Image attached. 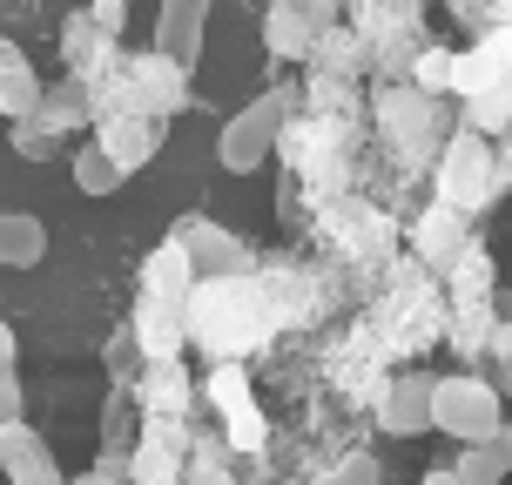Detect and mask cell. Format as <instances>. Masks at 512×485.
Here are the masks:
<instances>
[{"label":"cell","instance_id":"603a6c76","mask_svg":"<svg viewBox=\"0 0 512 485\" xmlns=\"http://www.w3.org/2000/svg\"><path fill=\"white\" fill-rule=\"evenodd\" d=\"M122 182H128V176L108 162L102 149H95V142H81V149H75V189H81V196H115Z\"/></svg>","mask_w":512,"mask_h":485},{"label":"cell","instance_id":"f1b7e54d","mask_svg":"<svg viewBox=\"0 0 512 485\" xmlns=\"http://www.w3.org/2000/svg\"><path fill=\"white\" fill-rule=\"evenodd\" d=\"M21 411H27V398H21V378H14V371H0V425H14Z\"/></svg>","mask_w":512,"mask_h":485},{"label":"cell","instance_id":"4fadbf2b","mask_svg":"<svg viewBox=\"0 0 512 485\" xmlns=\"http://www.w3.org/2000/svg\"><path fill=\"white\" fill-rule=\"evenodd\" d=\"M61 61H68V75H81V81H108L115 61H122V41H108L102 27H95V14L75 7V14L61 21Z\"/></svg>","mask_w":512,"mask_h":485},{"label":"cell","instance_id":"d6986e66","mask_svg":"<svg viewBox=\"0 0 512 485\" xmlns=\"http://www.w3.org/2000/svg\"><path fill=\"white\" fill-rule=\"evenodd\" d=\"M34 115L54 128V135H68V128H88L95 122V81L81 75H61L54 88H41V102H34Z\"/></svg>","mask_w":512,"mask_h":485},{"label":"cell","instance_id":"2e32d148","mask_svg":"<svg viewBox=\"0 0 512 485\" xmlns=\"http://www.w3.org/2000/svg\"><path fill=\"white\" fill-rule=\"evenodd\" d=\"M189 290H196V270H189V256L162 236V243L149 250V263H142V297L182 317V310H189Z\"/></svg>","mask_w":512,"mask_h":485},{"label":"cell","instance_id":"d4e9b609","mask_svg":"<svg viewBox=\"0 0 512 485\" xmlns=\"http://www.w3.org/2000/svg\"><path fill=\"white\" fill-rule=\"evenodd\" d=\"M7 135H14V155H27V162H48V155L61 149V135H54L41 115H21V122H7Z\"/></svg>","mask_w":512,"mask_h":485},{"label":"cell","instance_id":"6da1fadb","mask_svg":"<svg viewBox=\"0 0 512 485\" xmlns=\"http://www.w3.org/2000/svg\"><path fill=\"white\" fill-rule=\"evenodd\" d=\"M277 331L270 324V297L256 277H203L189 290V310H182V337L209 351V358H243L263 337Z\"/></svg>","mask_w":512,"mask_h":485},{"label":"cell","instance_id":"277c9868","mask_svg":"<svg viewBox=\"0 0 512 485\" xmlns=\"http://www.w3.org/2000/svg\"><path fill=\"white\" fill-rule=\"evenodd\" d=\"M452 317H445V337H452V351H459V358H479V351H486V337H492V317H499V304H492V297H499V277H492V256L479 250V243H472V250L459 256V270H452Z\"/></svg>","mask_w":512,"mask_h":485},{"label":"cell","instance_id":"5bb4252c","mask_svg":"<svg viewBox=\"0 0 512 485\" xmlns=\"http://www.w3.org/2000/svg\"><path fill=\"white\" fill-rule=\"evenodd\" d=\"M0 479L7 485H61V465H54L48 438L34 432L27 418L0 425Z\"/></svg>","mask_w":512,"mask_h":485},{"label":"cell","instance_id":"44dd1931","mask_svg":"<svg viewBox=\"0 0 512 485\" xmlns=\"http://www.w3.org/2000/svg\"><path fill=\"white\" fill-rule=\"evenodd\" d=\"M512 122V81H486L479 95H465V128H479V135H499Z\"/></svg>","mask_w":512,"mask_h":485},{"label":"cell","instance_id":"e575fe53","mask_svg":"<svg viewBox=\"0 0 512 485\" xmlns=\"http://www.w3.org/2000/svg\"><path fill=\"white\" fill-rule=\"evenodd\" d=\"M506 14H512V0H506Z\"/></svg>","mask_w":512,"mask_h":485},{"label":"cell","instance_id":"1f68e13d","mask_svg":"<svg viewBox=\"0 0 512 485\" xmlns=\"http://www.w3.org/2000/svg\"><path fill=\"white\" fill-rule=\"evenodd\" d=\"M61 485H115V479H108L102 465H95V472H81V479H61Z\"/></svg>","mask_w":512,"mask_h":485},{"label":"cell","instance_id":"e0dca14e","mask_svg":"<svg viewBox=\"0 0 512 485\" xmlns=\"http://www.w3.org/2000/svg\"><path fill=\"white\" fill-rule=\"evenodd\" d=\"M452 479L459 485H506L512 479V418H499V432L465 445L459 459H452Z\"/></svg>","mask_w":512,"mask_h":485},{"label":"cell","instance_id":"30bf717a","mask_svg":"<svg viewBox=\"0 0 512 485\" xmlns=\"http://www.w3.org/2000/svg\"><path fill=\"white\" fill-rule=\"evenodd\" d=\"M182 459H189V432H182V418H149L142 438L128 445V472H135L142 485H176Z\"/></svg>","mask_w":512,"mask_h":485},{"label":"cell","instance_id":"4316f807","mask_svg":"<svg viewBox=\"0 0 512 485\" xmlns=\"http://www.w3.org/2000/svg\"><path fill=\"white\" fill-rule=\"evenodd\" d=\"M88 14H95V27H102L108 41H122V27H128V0H88Z\"/></svg>","mask_w":512,"mask_h":485},{"label":"cell","instance_id":"f546056e","mask_svg":"<svg viewBox=\"0 0 512 485\" xmlns=\"http://www.w3.org/2000/svg\"><path fill=\"white\" fill-rule=\"evenodd\" d=\"M492 169H499V189H506V182H512V122L492 135Z\"/></svg>","mask_w":512,"mask_h":485},{"label":"cell","instance_id":"d6a6232c","mask_svg":"<svg viewBox=\"0 0 512 485\" xmlns=\"http://www.w3.org/2000/svg\"><path fill=\"white\" fill-rule=\"evenodd\" d=\"M418 485H459V479H452V465H438V472H425Z\"/></svg>","mask_w":512,"mask_h":485},{"label":"cell","instance_id":"8fae6325","mask_svg":"<svg viewBox=\"0 0 512 485\" xmlns=\"http://www.w3.org/2000/svg\"><path fill=\"white\" fill-rule=\"evenodd\" d=\"M209 14H216V0H162V7H155V54H169L176 68L196 75Z\"/></svg>","mask_w":512,"mask_h":485},{"label":"cell","instance_id":"8992f818","mask_svg":"<svg viewBox=\"0 0 512 485\" xmlns=\"http://www.w3.org/2000/svg\"><path fill=\"white\" fill-rule=\"evenodd\" d=\"M499 418H506V398L492 391L479 371H459V378H432V432L459 438V445H472V438L499 432Z\"/></svg>","mask_w":512,"mask_h":485},{"label":"cell","instance_id":"cb8c5ba5","mask_svg":"<svg viewBox=\"0 0 512 485\" xmlns=\"http://www.w3.org/2000/svg\"><path fill=\"white\" fill-rule=\"evenodd\" d=\"M452 68H459V54L452 48H425L411 61V88H425V95H452Z\"/></svg>","mask_w":512,"mask_h":485},{"label":"cell","instance_id":"ba28073f","mask_svg":"<svg viewBox=\"0 0 512 485\" xmlns=\"http://www.w3.org/2000/svg\"><path fill=\"white\" fill-rule=\"evenodd\" d=\"M465 250H472V216H459L452 203H432L418 223H411V256H418V270H425L432 283L452 277Z\"/></svg>","mask_w":512,"mask_h":485},{"label":"cell","instance_id":"83f0119b","mask_svg":"<svg viewBox=\"0 0 512 485\" xmlns=\"http://www.w3.org/2000/svg\"><path fill=\"white\" fill-rule=\"evenodd\" d=\"M378 479H384V465H371V459H344L324 485H378Z\"/></svg>","mask_w":512,"mask_h":485},{"label":"cell","instance_id":"5b68a950","mask_svg":"<svg viewBox=\"0 0 512 485\" xmlns=\"http://www.w3.org/2000/svg\"><path fill=\"white\" fill-rule=\"evenodd\" d=\"M115 95H122L128 108H142V115H155V122H169V115H182V108L196 102V88H189V68H176L169 54H122L115 61Z\"/></svg>","mask_w":512,"mask_h":485},{"label":"cell","instance_id":"ffe728a7","mask_svg":"<svg viewBox=\"0 0 512 485\" xmlns=\"http://www.w3.org/2000/svg\"><path fill=\"white\" fill-rule=\"evenodd\" d=\"M41 256H48V230H41V216L0 209V270H34Z\"/></svg>","mask_w":512,"mask_h":485},{"label":"cell","instance_id":"836d02e7","mask_svg":"<svg viewBox=\"0 0 512 485\" xmlns=\"http://www.w3.org/2000/svg\"><path fill=\"white\" fill-rule=\"evenodd\" d=\"M492 304H499V317H506V324H512V297H506V290H499V297H492Z\"/></svg>","mask_w":512,"mask_h":485},{"label":"cell","instance_id":"ac0fdd59","mask_svg":"<svg viewBox=\"0 0 512 485\" xmlns=\"http://www.w3.org/2000/svg\"><path fill=\"white\" fill-rule=\"evenodd\" d=\"M41 88L48 81L34 75V61H27L7 34H0V122H21V115H34V102H41Z\"/></svg>","mask_w":512,"mask_h":485},{"label":"cell","instance_id":"484cf974","mask_svg":"<svg viewBox=\"0 0 512 485\" xmlns=\"http://www.w3.org/2000/svg\"><path fill=\"white\" fill-rule=\"evenodd\" d=\"M479 358L492 364V391H499V398H512V324L506 317H499V324H492V337H486V351H479Z\"/></svg>","mask_w":512,"mask_h":485},{"label":"cell","instance_id":"52a82bcc","mask_svg":"<svg viewBox=\"0 0 512 485\" xmlns=\"http://www.w3.org/2000/svg\"><path fill=\"white\" fill-rule=\"evenodd\" d=\"M169 243L189 256L196 283H203V277H256V270H263L250 243H243V236H230L223 223H209V216H182L176 230H169Z\"/></svg>","mask_w":512,"mask_h":485},{"label":"cell","instance_id":"3957f363","mask_svg":"<svg viewBox=\"0 0 512 485\" xmlns=\"http://www.w3.org/2000/svg\"><path fill=\"white\" fill-rule=\"evenodd\" d=\"M438 203H452L459 216H486L499 203V169H492V135L479 128H452L438 149Z\"/></svg>","mask_w":512,"mask_h":485},{"label":"cell","instance_id":"7a4b0ae2","mask_svg":"<svg viewBox=\"0 0 512 485\" xmlns=\"http://www.w3.org/2000/svg\"><path fill=\"white\" fill-rule=\"evenodd\" d=\"M290 108H297V88H290V81L263 88L250 108H236L230 122H223V135H216V162H223L230 176H256V169L270 162V149H277V135L290 128Z\"/></svg>","mask_w":512,"mask_h":485},{"label":"cell","instance_id":"4dcf8cb0","mask_svg":"<svg viewBox=\"0 0 512 485\" xmlns=\"http://www.w3.org/2000/svg\"><path fill=\"white\" fill-rule=\"evenodd\" d=\"M14 351H21V344H14V324L0 317V371H14Z\"/></svg>","mask_w":512,"mask_h":485},{"label":"cell","instance_id":"7c38bea8","mask_svg":"<svg viewBox=\"0 0 512 485\" xmlns=\"http://www.w3.org/2000/svg\"><path fill=\"white\" fill-rule=\"evenodd\" d=\"M209 398H216L223 425H230V445L256 452V445H263V418H256L250 378H243V364H236V358H216V371H209Z\"/></svg>","mask_w":512,"mask_h":485},{"label":"cell","instance_id":"7402d4cb","mask_svg":"<svg viewBox=\"0 0 512 485\" xmlns=\"http://www.w3.org/2000/svg\"><path fill=\"white\" fill-rule=\"evenodd\" d=\"M182 405H189L182 364H149V398H142V411L149 418H182Z\"/></svg>","mask_w":512,"mask_h":485},{"label":"cell","instance_id":"9a60e30c","mask_svg":"<svg viewBox=\"0 0 512 485\" xmlns=\"http://www.w3.org/2000/svg\"><path fill=\"white\" fill-rule=\"evenodd\" d=\"M378 425L391 438H418L432 432V371H398L378 398Z\"/></svg>","mask_w":512,"mask_h":485},{"label":"cell","instance_id":"9c48e42d","mask_svg":"<svg viewBox=\"0 0 512 485\" xmlns=\"http://www.w3.org/2000/svg\"><path fill=\"white\" fill-rule=\"evenodd\" d=\"M155 135H162V122L142 115V108H128V102H115V108L95 115V149H102L122 176H135V169L155 155Z\"/></svg>","mask_w":512,"mask_h":485}]
</instances>
